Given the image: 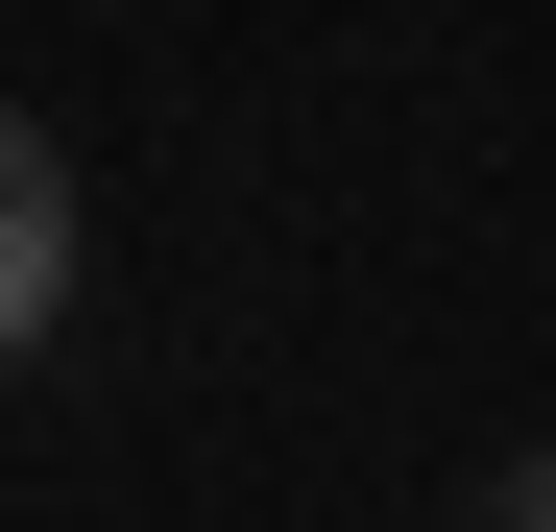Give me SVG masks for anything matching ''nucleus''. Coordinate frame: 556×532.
<instances>
[{
    "mask_svg": "<svg viewBox=\"0 0 556 532\" xmlns=\"http://www.w3.org/2000/svg\"><path fill=\"white\" fill-rule=\"evenodd\" d=\"M49 315H73V145L0 98V364H49Z\"/></svg>",
    "mask_w": 556,
    "mask_h": 532,
    "instance_id": "obj_1",
    "label": "nucleus"
},
{
    "mask_svg": "<svg viewBox=\"0 0 556 532\" xmlns=\"http://www.w3.org/2000/svg\"><path fill=\"white\" fill-rule=\"evenodd\" d=\"M484 508H508V532H556V435H532V460H484Z\"/></svg>",
    "mask_w": 556,
    "mask_h": 532,
    "instance_id": "obj_2",
    "label": "nucleus"
}]
</instances>
